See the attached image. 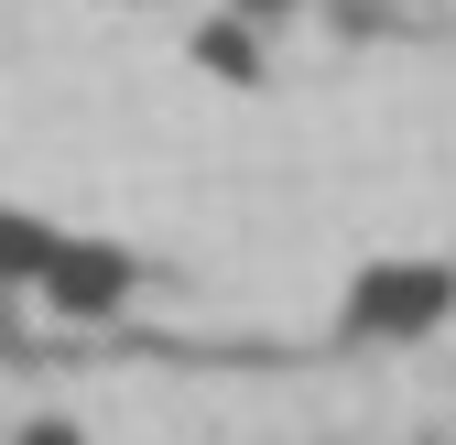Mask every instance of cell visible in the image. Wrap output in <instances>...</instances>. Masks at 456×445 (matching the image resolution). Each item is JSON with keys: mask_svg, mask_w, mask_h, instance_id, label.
Segmentation results:
<instances>
[{"mask_svg": "<svg viewBox=\"0 0 456 445\" xmlns=\"http://www.w3.org/2000/svg\"><path fill=\"white\" fill-rule=\"evenodd\" d=\"M445 304H456V271L445 261H391V271L359 283V326H370V337H424Z\"/></svg>", "mask_w": 456, "mask_h": 445, "instance_id": "6da1fadb", "label": "cell"}]
</instances>
